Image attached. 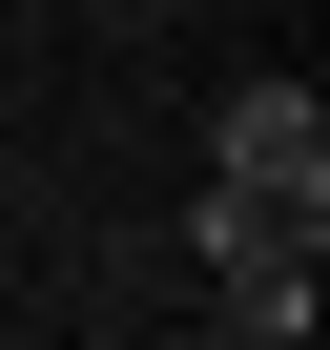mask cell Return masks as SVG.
I'll return each mask as SVG.
<instances>
[{"label": "cell", "instance_id": "obj_1", "mask_svg": "<svg viewBox=\"0 0 330 350\" xmlns=\"http://www.w3.org/2000/svg\"><path fill=\"white\" fill-rule=\"evenodd\" d=\"M207 186H248V206L330 227V103H309V83H227V124H207Z\"/></svg>", "mask_w": 330, "mask_h": 350}, {"label": "cell", "instance_id": "obj_2", "mask_svg": "<svg viewBox=\"0 0 330 350\" xmlns=\"http://www.w3.org/2000/svg\"><path fill=\"white\" fill-rule=\"evenodd\" d=\"M186 247H207V288H309V227H289V206H248V186H207V227H186Z\"/></svg>", "mask_w": 330, "mask_h": 350}, {"label": "cell", "instance_id": "obj_3", "mask_svg": "<svg viewBox=\"0 0 330 350\" xmlns=\"http://www.w3.org/2000/svg\"><path fill=\"white\" fill-rule=\"evenodd\" d=\"M289 350H309V329H289Z\"/></svg>", "mask_w": 330, "mask_h": 350}]
</instances>
